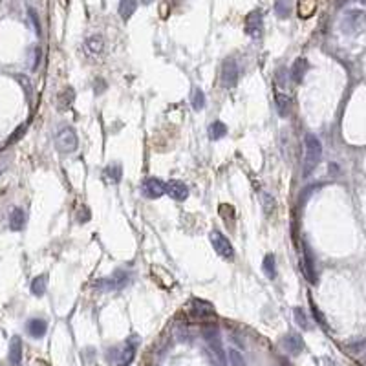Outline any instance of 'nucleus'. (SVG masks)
Wrapping results in <instances>:
<instances>
[{
    "label": "nucleus",
    "instance_id": "c9c22d12",
    "mask_svg": "<svg viewBox=\"0 0 366 366\" xmlns=\"http://www.w3.org/2000/svg\"><path fill=\"white\" fill-rule=\"evenodd\" d=\"M24 130H26V125H22V127H21V128H19V130H17V132H15V134H13V138H11V141H17V139L21 138V134H22V132H24Z\"/></svg>",
    "mask_w": 366,
    "mask_h": 366
},
{
    "label": "nucleus",
    "instance_id": "5701e85b",
    "mask_svg": "<svg viewBox=\"0 0 366 366\" xmlns=\"http://www.w3.org/2000/svg\"><path fill=\"white\" fill-rule=\"evenodd\" d=\"M262 269H264L265 276L267 278H275L276 276V260H275V255H265L264 256V262H262Z\"/></svg>",
    "mask_w": 366,
    "mask_h": 366
},
{
    "label": "nucleus",
    "instance_id": "4be33fe9",
    "mask_svg": "<svg viewBox=\"0 0 366 366\" xmlns=\"http://www.w3.org/2000/svg\"><path fill=\"white\" fill-rule=\"evenodd\" d=\"M121 176H123L121 163H110L105 169V178L108 181H112V183H119V181H121Z\"/></svg>",
    "mask_w": 366,
    "mask_h": 366
},
{
    "label": "nucleus",
    "instance_id": "6ab92c4d",
    "mask_svg": "<svg viewBox=\"0 0 366 366\" xmlns=\"http://www.w3.org/2000/svg\"><path fill=\"white\" fill-rule=\"evenodd\" d=\"M275 101H276V112H278V116H280V117L289 116V112H291V99H289L286 94L276 92Z\"/></svg>",
    "mask_w": 366,
    "mask_h": 366
},
{
    "label": "nucleus",
    "instance_id": "a211bd4d",
    "mask_svg": "<svg viewBox=\"0 0 366 366\" xmlns=\"http://www.w3.org/2000/svg\"><path fill=\"white\" fill-rule=\"evenodd\" d=\"M24 225H26V212H24V209L15 207L10 214V227L13 231H21V229H24Z\"/></svg>",
    "mask_w": 366,
    "mask_h": 366
},
{
    "label": "nucleus",
    "instance_id": "c756f323",
    "mask_svg": "<svg viewBox=\"0 0 366 366\" xmlns=\"http://www.w3.org/2000/svg\"><path fill=\"white\" fill-rule=\"evenodd\" d=\"M293 315H295V320H297V324L302 329H309V328H311V324H309L308 317H306V313H304L302 308H295V309H293Z\"/></svg>",
    "mask_w": 366,
    "mask_h": 366
},
{
    "label": "nucleus",
    "instance_id": "412c9836",
    "mask_svg": "<svg viewBox=\"0 0 366 366\" xmlns=\"http://www.w3.org/2000/svg\"><path fill=\"white\" fill-rule=\"evenodd\" d=\"M46 287H48V276L46 275H39L32 280V293L35 297H43L46 293Z\"/></svg>",
    "mask_w": 366,
    "mask_h": 366
},
{
    "label": "nucleus",
    "instance_id": "7c9ffc66",
    "mask_svg": "<svg viewBox=\"0 0 366 366\" xmlns=\"http://www.w3.org/2000/svg\"><path fill=\"white\" fill-rule=\"evenodd\" d=\"M28 15H30V21H32L33 28H35V33L41 37V35H43V26H41V21H39L37 11L33 10V8H28Z\"/></svg>",
    "mask_w": 366,
    "mask_h": 366
},
{
    "label": "nucleus",
    "instance_id": "aec40b11",
    "mask_svg": "<svg viewBox=\"0 0 366 366\" xmlns=\"http://www.w3.org/2000/svg\"><path fill=\"white\" fill-rule=\"evenodd\" d=\"M136 10H138V0H119L117 11H119L123 21H128L136 13Z\"/></svg>",
    "mask_w": 366,
    "mask_h": 366
},
{
    "label": "nucleus",
    "instance_id": "1a4fd4ad",
    "mask_svg": "<svg viewBox=\"0 0 366 366\" xmlns=\"http://www.w3.org/2000/svg\"><path fill=\"white\" fill-rule=\"evenodd\" d=\"M143 194L150 200L161 198L165 194V183L158 178H147L143 181Z\"/></svg>",
    "mask_w": 366,
    "mask_h": 366
},
{
    "label": "nucleus",
    "instance_id": "2f4dec72",
    "mask_svg": "<svg viewBox=\"0 0 366 366\" xmlns=\"http://www.w3.org/2000/svg\"><path fill=\"white\" fill-rule=\"evenodd\" d=\"M92 218V214H90V209L88 207H81L79 209V212H77V222L79 223H86L88 220Z\"/></svg>",
    "mask_w": 366,
    "mask_h": 366
},
{
    "label": "nucleus",
    "instance_id": "4468645a",
    "mask_svg": "<svg viewBox=\"0 0 366 366\" xmlns=\"http://www.w3.org/2000/svg\"><path fill=\"white\" fill-rule=\"evenodd\" d=\"M10 364L21 366L22 362V340L21 337H13L10 342Z\"/></svg>",
    "mask_w": 366,
    "mask_h": 366
},
{
    "label": "nucleus",
    "instance_id": "9b49d317",
    "mask_svg": "<svg viewBox=\"0 0 366 366\" xmlns=\"http://www.w3.org/2000/svg\"><path fill=\"white\" fill-rule=\"evenodd\" d=\"M205 340H207V344L211 346V350L216 353L220 362H225V353H223V348H222V340H220V335H218L216 329H207V331H205Z\"/></svg>",
    "mask_w": 366,
    "mask_h": 366
},
{
    "label": "nucleus",
    "instance_id": "cd10ccee",
    "mask_svg": "<svg viewBox=\"0 0 366 366\" xmlns=\"http://www.w3.org/2000/svg\"><path fill=\"white\" fill-rule=\"evenodd\" d=\"M205 103H207V99H205V94H203L200 88H194V92H192V97H191V105L194 110H202V108H205Z\"/></svg>",
    "mask_w": 366,
    "mask_h": 366
},
{
    "label": "nucleus",
    "instance_id": "bb28decb",
    "mask_svg": "<svg viewBox=\"0 0 366 366\" xmlns=\"http://www.w3.org/2000/svg\"><path fill=\"white\" fill-rule=\"evenodd\" d=\"M227 359H229V364L231 366H245L244 353H242L240 350H236V348H229Z\"/></svg>",
    "mask_w": 366,
    "mask_h": 366
},
{
    "label": "nucleus",
    "instance_id": "f704fd0d",
    "mask_svg": "<svg viewBox=\"0 0 366 366\" xmlns=\"http://www.w3.org/2000/svg\"><path fill=\"white\" fill-rule=\"evenodd\" d=\"M313 317L317 318V320H318V322H320V324H322V326H324V324H326V320H324V317H322V315H320V311H318V309L315 308V306H313Z\"/></svg>",
    "mask_w": 366,
    "mask_h": 366
},
{
    "label": "nucleus",
    "instance_id": "6e6552de",
    "mask_svg": "<svg viewBox=\"0 0 366 366\" xmlns=\"http://www.w3.org/2000/svg\"><path fill=\"white\" fill-rule=\"evenodd\" d=\"M128 282V275L127 273H123V271H117V273H114V275L110 276V278H105V280H99L96 284V287H99V289H121L125 284Z\"/></svg>",
    "mask_w": 366,
    "mask_h": 366
},
{
    "label": "nucleus",
    "instance_id": "a878e982",
    "mask_svg": "<svg viewBox=\"0 0 366 366\" xmlns=\"http://www.w3.org/2000/svg\"><path fill=\"white\" fill-rule=\"evenodd\" d=\"M275 13L278 19H287L291 15V0H275Z\"/></svg>",
    "mask_w": 366,
    "mask_h": 366
},
{
    "label": "nucleus",
    "instance_id": "4c0bfd02",
    "mask_svg": "<svg viewBox=\"0 0 366 366\" xmlns=\"http://www.w3.org/2000/svg\"><path fill=\"white\" fill-rule=\"evenodd\" d=\"M362 2H364V4H366V0H362Z\"/></svg>",
    "mask_w": 366,
    "mask_h": 366
},
{
    "label": "nucleus",
    "instance_id": "c85d7f7f",
    "mask_svg": "<svg viewBox=\"0 0 366 366\" xmlns=\"http://www.w3.org/2000/svg\"><path fill=\"white\" fill-rule=\"evenodd\" d=\"M260 203H262V207H264V211L267 212V214H271V212H273L276 209L275 198L271 196L269 192H265V191L260 194Z\"/></svg>",
    "mask_w": 366,
    "mask_h": 366
},
{
    "label": "nucleus",
    "instance_id": "f257e3e1",
    "mask_svg": "<svg viewBox=\"0 0 366 366\" xmlns=\"http://www.w3.org/2000/svg\"><path fill=\"white\" fill-rule=\"evenodd\" d=\"M304 147H306V152H304V165H302V176L308 178L317 165L320 163V158H322V143L318 141L317 136L313 134H306L304 138Z\"/></svg>",
    "mask_w": 366,
    "mask_h": 366
},
{
    "label": "nucleus",
    "instance_id": "473e14b6",
    "mask_svg": "<svg viewBox=\"0 0 366 366\" xmlns=\"http://www.w3.org/2000/svg\"><path fill=\"white\" fill-rule=\"evenodd\" d=\"M15 77H17V81H19V83L22 85V88L26 90L28 96H32V85H30V81H28L26 75H15Z\"/></svg>",
    "mask_w": 366,
    "mask_h": 366
},
{
    "label": "nucleus",
    "instance_id": "f3484780",
    "mask_svg": "<svg viewBox=\"0 0 366 366\" xmlns=\"http://www.w3.org/2000/svg\"><path fill=\"white\" fill-rule=\"evenodd\" d=\"M85 50L90 55H99L105 50V39L101 35H90V37L85 41Z\"/></svg>",
    "mask_w": 366,
    "mask_h": 366
},
{
    "label": "nucleus",
    "instance_id": "7ed1b4c3",
    "mask_svg": "<svg viewBox=\"0 0 366 366\" xmlns=\"http://www.w3.org/2000/svg\"><path fill=\"white\" fill-rule=\"evenodd\" d=\"M55 145H57L59 152L63 154H74L77 150V145H79V139H77V134L72 127H64L61 128L55 136Z\"/></svg>",
    "mask_w": 366,
    "mask_h": 366
},
{
    "label": "nucleus",
    "instance_id": "dca6fc26",
    "mask_svg": "<svg viewBox=\"0 0 366 366\" xmlns=\"http://www.w3.org/2000/svg\"><path fill=\"white\" fill-rule=\"evenodd\" d=\"M308 68H309L308 61H306L304 57H298L297 61L293 63V66H291V79H293V83H302L304 75H306Z\"/></svg>",
    "mask_w": 366,
    "mask_h": 366
},
{
    "label": "nucleus",
    "instance_id": "b1692460",
    "mask_svg": "<svg viewBox=\"0 0 366 366\" xmlns=\"http://www.w3.org/2000/svg\"><path fill=\"white\" fill-rule=\"evenodd\" d=\"M74 99H75L74 88H66V90H63L59 94V108H61V110L70 108V106L74 105Z\"/></svg>",
    "mask_w": 366,
    "mask_h": 366
},
{
    "label": "nucleus",
    "instance_id": "39448f33",
    "mask_svg": "<svg viewBox=\"0 0 366 366\" xmlns=\"http://www.w3.org/2000/svg\"><path fill=\"white\" fill-rule=\"evenodd\" d=\"M245 33L249 37H260L262 30H264V15H262L260 10L251 11L249 15L245 17V26H244Z\"/></svg>",
    "mask_w": 366,
    "mask_h": 366
},
{
    "label": "nucleus",
    "instance_id": "20e7f679",
    "mask_svg": "<svg viewBox=\"0 0 366 366\" xmlns=\"http://www.w3.org/2000/svg\"><path fill=\"white\" fill-rule=\"evenodd\" d=\"M209 240H211V244H212V247H214V251H216V253L222 256V258H225V260H233V258H234L233 244L229 242V238L225 236V234L214 229V231H211V234H209Z\"/></svg>",
    "mask_w": 366,
    "mask_h": 366
},
{
    "label": "nucleus",
    "instance_id": "72a5a7b5",
    "mask_svg": "<svg viewBox=\"0 0 366 366\" xmlns=\"http://www.w3.org/2000/svg\"><path fill=\"white\" fill-rule=\"evenodd\" d=\"M39 64H41V48H35V63H33V70H37Z\"/></svg>",
    "mask_w": 366,
    "mask_h": 366
},
{
    "label": "nucleus",
    "instance_id": "423d86ee",
    "mask_svg": "<svg viewBox=\"0 0 366 366\" xmlns=\"http://www.w3.org/2000/svg\"><path fill=\"white\" fill-rule=\"evenodd\" d=\"M238 64L234 63V59H227L222 66V85L225 88H234L238 83Z\"/></svg>",
    "mask_w": 366,
    "mask_h": 366
},
{
    "label": "nucleus",
    "instance_id": "f03ea898",
    "mask_svg": "<svg viewBox=\"0 0 366 366\" xmlns=\"http://www.w3.org/2000/svg\"><path fill=\"white\" fill-rule=\"evenodd\" d=\"M342 32L348 33V35H357V33H361L366 30V13L361 10H351L348 11L342 19Z\"/></svg>",
    "mask_w": 366,
    "mask_h": 366
},
{
    "label": "nucleus",
    "instance_id": "9d476101",
    "mask_svg": "<svg viewBox=\"0 0 366 366\" xmlns=\"http://www.w3.org/2000/svg\"><path fill=\"white\" fill-rule=\"evenodd\" d=\"M26 331L33 339H43L44 335H46V331H48V322L44 318H39V317L30 318L26 324Z\"/></svg>",
    "mask_w": 366,
    "mask_h": 366
},
{
    "label": "nucleus",
    "instance_id": "e433bc0d",
    "mask_svg": "<svg viewBox=\"0 0 366 366\" xmlns=\"http://www.w3.org/2000/svg\"><path fill=\"white\" fill-rule=\"evenodd\" d=\"M346 2H348V0H335V4L339 6V8H340V6H344Z\"/></svg>",
    "mask_w": 366,
    "mask_h": 366
},
{
    "label": "nucleus",
    "instance_id": "ddd939ff",
    "mask_svg": "<svg viewBox=\"0 0 366 366\" xmlns=\"http://www.w3.org/2000/svg\"><path fill=\"white\" fill-rule=\"evenodd\" d=\"M282 346H284V350H286L287 353L298 355L304 348V342L298 335H287V337H284V340H282Z\"/></svg>",
    "mask_w": 366,
    "mask_h": 366
},
{
    "label": "nucleus",
    "instance_id": "0eeeda50",
    "mask_svg": "<svg viewBox=\"0 0 366 366\" xmlns=\"http://www.w3.org/2000/svg\"><path fill=\"white\" fill-rule=\"evenodd\" d=\"M165 194L176 202H183L189 196V187L180 180H170L165 183Z\"/></svg>",
    "mask_w": 366,
    "mask_h": 366
},
{
    "label": "nucleus",
    "instance_id": "393cba45",
    "mask_svg": "<svg viewBox=\"0 0 366 366\" xmlns=\"http://www.w3.org/2000/svg\"><path fill=\"white\" fill-rule=\"evenodd\" d=\"M225 134H227V127H225V123H222V121H214L211 127H209V138H211L212 141L222 139Z\"/></svg>",
    "mask_w": 366,
    "mask_h": 366
},
{
    "label": "nucleus",
    "instance_id": "f8f14e48",
    "mask_svg": "<svg viewBox=\"0 0 366 366\" xmlns=\"http://www.w3.org/2000/svg\"><path fill=\"white\" fill-rule=\"evenodd\" d=\"M302 269H304V275L308 278L311 284H317V271H315V262H313V255H311V251L306 247L304 249V260H302Z\"/></svg>",
    "mask_w": 366,
    "mask_h": 366
},
{
    "label": "nucleus",
    "instance_id": "2eb2a0df",
    "mask_svg": "<svg viewBox=\"0 0 366 366\" xmlns=\"http://www.w3.org/2000/svg\"><path fill=\"white\" fill-rule=\"evenodd\" d=\"M134 355H136V348L132 344L123 346V350L117 351V355L114 357V362L116 366H128L134 361Z\"/></svg>",
    "mask_w": 366,
    "mask_h": 366
}]
</instances>
